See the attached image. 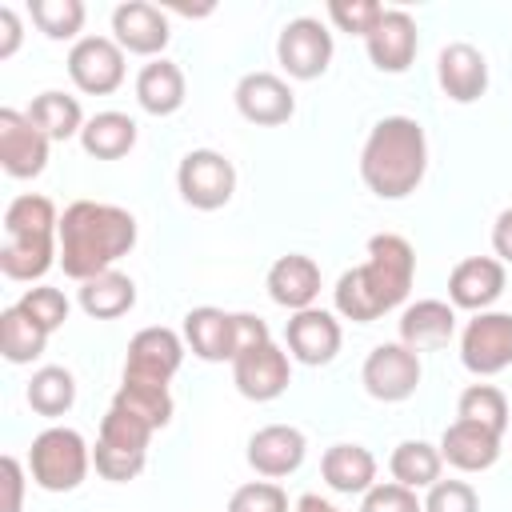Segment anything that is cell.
Masks as SVG:
<instances>
[{"mask_svg": "<svg viewBox=\"0 0 512 512\" xmlns=\"http://www.w3.org/2000/svg\"><path fill=\"white\" fill-rule=\"evenodd\" d=\"M504 292V264L496 256H468L448 276V300L452 308L488 312Z\"/></svg>", "mask_w": 512, "mask_h": 512, "instance_id": "44dd1931", "label": "cell"}, {"mask_svg": "<svg viewBox=\"0 0 512 512\" xmlns=\"http://www.w3.org/2000/svg\"><path fill=\"white\" fill-rule=\"evenodd\" d=\"M184 360V344L172 328H140L128 340L124 356V384H148V388H168Z\"/></svg>", "mask_w": 512, "mask_h": 512, "instance_id": "30bf717a", "label": "cell"}, {"mask_svg": "<svg viewBox=\"0 0 512 512\" xmlns=\"http://www.w3.org/2000/svg\"><path fill=\"white\" fill-rule=\"evenodd\" d=\"M304 452H308V440L292 424H264L248 436V464L264 480L292 476L304 464Z\"/></svg>", "mask_w": 512, "mask_h": 512, "instance_id": "e0dca14e", "label": "cell"}, {"mask_svg": "<svg viewBox=\"0 0 512 512\" xmlns=\"http://www.w3.org/2000/svg\"><path fill=\"white\" fill-rule=\"evenodd\" d=\"M228 512H288V496L276 480H248L228 496Z\"/></svg>", "mask_w": 512, "mask_h": 512, "instance_id": "74e56055", "label": "cell"}, {"mask_svg": "<svg viewBox=\"0 0 512 512\" xmlns=\"http://www.w3.org/2000/svg\"><path fill=\"white\" fill-rule=\"evenodd\" d=\"M152 424H144L140 416L124 412V408H108L104 420H100V436H96V448H92V464L104 480L112 484H128L144 472V460H148V440H152Z\"/></svg>", "mask_w": 512, "mask_h": 512, "instance_id": "5b68a950", "label": "cell"}, {"mask_svg": "<svg viewBox=\"0 0 512 512\" xmlns=\"http://www.w3.org/2000/svg\"><path fill=\"white\" fill-rule=\"evenodd\" d=\"M320 476L340 496H364L376 488V456L364 444H332L320 456Z\"/></svg>", "mask_w": 512, "mask_h": 512, "instance_id": "d4e9b609", "label": "cell"}, {"mask_svg": "<svg viewBox=\"0 0 512 512\" xmlns=\"http://www.w3.org/2000/svg\"><path fill=\"white\" fill-rule=\"evenodd\" d=\"M460 360L472 376H496L512 368V316L476 312L460 332Z\"/></svg>", "mask_w": 512, "mask_h": 512, "instance_id": "9c48e42d", "label": "cell"}, {"mask_svg": "<svg viewBox=\"0 0 512 512\" xmlns=\"http://www.w3.org/2000/svg\"><path fill=\"white\" fill-rule=\"evenodd\" d=\"M364 48L380 72H408V64L416 60V48H420L416 20L404 8H384L380 24L364 36Z\"/></svg>", "mask_w": 512, "mask_h": 512, "instance_id": "ffe728a7", "label": "cell"}, {"mask_svg": "<svg viewBox=\"0 0 512 512\" xmlns=\"http://www.w3.org/2000/svg\"><path fill=\"white\" fill-rule=\"evenodd\" d=\"M20 48V16H16V8H0V60H8L12 52Z\"/></svg>", "mask_w": 512, "mask_h": 512, "instance_id": "7bdbcfd3", "label": "cell"}, {"mask_svg": "<svg viewBox=\"0 0 512 512\" xmlns=\"http://www.w3.org/2000/svg\"><path fill=\"white\" fill-rule=\"evenodd\" d=\"M440 468H444V456L428 440H400L392 448V456H388L392 480L404 484V488H412V492L416 488H432L440 480Z\"/></svg>", "mask_w": 512, "mask_h": 512, "instance_id": "f546056e", "label": "cell"}, {"mask_svg": "<svg viewBox=\"0 0 512 512\" xmlns=\"http://www.w3.org/2000/svg\"><path fill=\"white\" fill-rule=\"evenodd\" d=\"M28 404L40 416H64L76 404V380H72V372L68 368H56V364L36 368L32 380H28Z\"/></svg>", "mask_w": 512, "mask_h": 512, "instance_id": "d6a6232c", "label": "cell"}, {"mask_svg": "<svg viewBox=\"0 0 512 512\" xmlns=\"http://www.w3.org/2000/svg\"><path fill=\"white\" fill-rule=\"evenodd\" d=\"M80 144L96 160H120L136 148V120L128 112H96V116H88Z\"/></svg>", "mask_w": 512, "mask_h": 512, "instance_id": "83f0119b", "label": "cell"}, {"mask_svg": "<svg viewBox=\"0 0 512 512\" xmlns=\"http://www.w3.org/2000/svg\"><path fill=\"white\" fill-rule=\"evenodd\" d=\"M492 252L500 256V264H512V208H504L492 224Z\"/></svg>", "mask_w": 512, "mask_h": 512, "instance_id": "ee69618b", "label": "cell"}, {"mask_svg": "<svg viewBox=\"0 0 512 512\" xmlns=\"http://www.w3.org/2000/svg\"><path fill=\"white\" fill-rule=\"evenodd\" d=\"M232 384L240 396L264 404V400H276L284 396V388L292 384V364H288V352L276 344V340H264L256 348H244L236 360H232Z\"/></svg>", "mask_w": 512, "mask_h": 512, "instance_id": "4fadbf2b", "label": "cell"}, {"mask_svg": "<svg viewBox=\"0 0 512 512\" xmlns=\"http://www.w3.org/2000/svg\"><path fill=\"white\" fill-rule=\"evenodd\" d=\"M132 304H136V284H132V276H124L116 268L80 284V308L92 320H116V316L132 312Z\"/></svg>", "mask_w": 512, "mask_h": 512, "instance_id": "f1b7e54d", "label": "cell"}, {"mask_svg": "<svg viewBox=\"0 0 512 512\" xmlns=\"http://www.w3.org/2000/svg\"><path fill=\"white\" fill-rule=\"evenodd\" d=\"M428 172V140L420 120L412 116H384L372 124L364 148H360V176L372 196L380 200H404L420 188Z\"/></svg>", "mask_w": 512, "mask_h": 512, "instance_id": "3957f363", "label": "cell"}, {"mask_svg": "<svg viewBox=\"0 0 512 512\" xmlns=\"http://www.w3.org/2000/svg\"><path fill=\"white\" fill-rule=\"evenodd\" d=\"M32 24L48 40H72L84 28V4L80 0H32Z\"/></svg>", "mask_w": 512, "mask_h": 512, "instance_id": "d590c367", "label": "cell"}, {"mask_svg": "<svg viewBox=\"0 0 512 512\" xmlns=\"http://www.w3.org/2000/svg\"><path fill=\"white\" fill-rule=\"evenodd\" d=\"M0 484H4V508L0 512H20V500H24V468L16 456H4L0 460Z\"/></svg>", "mask_w": 512, "mask_h": 512, "instance_id": "b9f144b4", "label": "cell"}, {"mask_svg": "<svg viewBox=\"0 0 512 512\" xmlns=\"http://www.w3.org/2000/svg\"><path fill=\"white\" fill-rule=\"evenodd\" d=\"M456 420H472V424H480V428L504 436V428H508V400H504V392L492 388V384H468V388L460 392Z\"/></svg>", "mask_w": 512, "mask_h": 512, "instance_id": "836d02e7", "label": "cell"}, {"mask_svg": "<svg viewBox=\"0 0 512 512\" xmlns=\"http://www.w3.org/2000/svg\"><path fill=\"white\" fill-rule=\"evenodd\" d=\"M184 340L200 360H236V312L200 304L184 316Z\"/></svg>", "mask_w": 512, "mask_h": 512, "instance_id": "cb8c5ba5", "label": "cell"}, {"mask_svg": "<svg viewBox=\"0 0 512 512\" xmlns=\"http://www.w3.org/2000/svg\"><path fill=\"white\" fill-rule=\"evenodd\" d=\"M168 16L156 8V4H144V0H128L112 12V40L132 52V56H156L168 48Z\"/></svg>", "mask_w": 512, "mask_h": 512, "instance_id": "ac0fdd59", "label": "cell"}, {"mask_svg": "<svg viewBox=\"0 0 512 512\" xmlns=\"http://www.w3.org/2000/svg\"><path fill=\"white\" fill-rule=\"evenodd\" d=\"M136 104L148 116H172L184 104V72L172 60H152L136 76Z\"/></svg>", "mask_w": 512, "mask_h": 512, "instance_id": "4316f807", "label": "cell"}, {"mask_svg": "<svg viewBox=\"0 0 512 512\" xmlns=\"http://www.w3.org/2000/svg\"><path fill=\"white\" fill-rule=\"evenodd\" d=\"M424 512H480V500L468 480H436L424 496Z\"/></svg>", "mask_w": 512, "mask_h": 512, "instance_id": "ab89813d", "label": "cell"}, {"mask_svg": "<svg viewBox=\"0 0 512 512\" xmlns=\"http://www.w3.org/2000/svg\"><path fill=\"white\" fill-rule=\"evenodd\" d=\"M176 188H180L184 204H192L200 212H216L236 192V168L216 148H192L176 168Z\"/></svg>", "mask_w": 512, "mask_h": 512, "instance_id": "52a82bcc", "label": "cell"}, {"mask_svg": "<svg viewBox=\"0 0 512 512\" xmlns=\"http://www.w3.org/2000/svg\"><path fill=\"white\" fill-rule=\"evenodd\" d=\"M452 332H456V308L448 300H416L400 316V344H408L412 352L440 348L452 340Z\"/></svg>", "mask_w": 512, "mask_h": 512, "instance_id": "484cf974", "label": "cell"}, {"mask_svg": "<svg viewBox=\"0 0 512 512\" xmlns=\"http://www.w3.org/2000/svg\"><path fill=\"white\" fill-rule=\"evenodd\" d=\"M420 352H412L408 344L400 340H388V344H376L368 356H364V368H360V380H364V392L372 400H384V404H400L408 400L416 388H420Z\"/></svg>", "mask_w": 512, "mask_h": 512, "instance_id": "ba28073f", "label": "cell"}, {"mask_svg": "<svg viewBox=\"0 0 512 512\" xmlns=\"http://www.w3.org/2000/svg\"><path fill=\"white\" fill-rule=\"evenodd\" d=\"M68 76L88 96H108L124 84V48L112 36H80L68 52Z\"/></svg>", "mask_w": 512, "mask_h": 512, "instance_id": "7c38bea8", "label": "cell"}, {"mask_svg": "<svg viewBox=\"0 0 512 512\" xmlns=\"http://www.w3.org/2000/svg\"><path fill=\"white\" fill-rule=\"evenodd\" d=\"M28 120H32L48 140H72V136H80L84 124H88L84 112H80V100L68 96V92H56V88L40 92V96L28 104Z\"/></svg>", "mask_w": 512, "mask_h": 512, "instance_id": "4dcf8cb0", "label": "cell"}, {"mask_svg": "<svg viewBox=\"0 0 512 512\" xmlns=\"http://www.w3.org/2000/svg\"><path fill=\"white\" fill-rule=\"evenodd\" d=\"M20 308L44 328V332H56L64 320H68V296L60 292V288H48V284H36V288H28L24 296H20Z\"/></svg>", "mask_w": 512, "mask_h": 512, "instance_id": "8d00e7d4", "label": "cell"}, {"mask_svg": "<svg viewBox=\"0 0 512 512\" xmlns=\"http://www.w3.org/2000/svg\"><path fill=\"white\" fill-rule=\"evenodd\" d=\"M500 440L504 436H496L472 420H452L436 448H440L444 464H452L456 472H484L500 460Z\"/></svg>", "mask_w": 512, "mask_h": 512, "instance_id": "603a6c76", "label": "cell"}, {"mask_svg": "<svg viewBox=\"0 0 512 512\" xmlns=\"http://www.w3.org/2000/svg\"><path fill=\"white\" fill-rule=\"evenodd\" d=\"M48 336L52 332H44L20 304H12V308L0 312V356L8 364H32L44 352Z\"/></svg>", "mask_w": 512, "mask_h": 512, "instance_id": "1f68e13d", "label": "cell"}, {"mask_svg": "<svg viewBox=\"0 0 512 512\" xmlns=\"http://www.w3.org/2000/svg\"><path fill=\"white\" fill-rule=\"evenodd\" d=\"M276 60L292 80H316L328 72L332 60V32L316 16H296L280 28Z\"/></svg>", "mask_w": 512, "mask_h": 512, "instance_id": "8fae6325", "label": "cell"}, {"mask_svg": "<svg viewBox=\"0 0 512 512\" xmlns=\"http://www.w3.org/2000/svg\"><path fill=\"white\" fill-rule=\"evenodd\" d=\"M232 96H236V112L248 124H260V128H276V124L292 120V112H296V96H292L288 80H280L276 72H248V76H240Z\"/></svg>", "mask_w": 512, "mask_h": 512, "instance_id": "9a60e30c", "label": "cell"}, {"mask_svg": "<svg viewBox=\"0 0 512 512\" xmlns=\"http://www.w3.org/2000/svg\"><path fill=\"white\" fill-rule=\"evenodd\" d=\"M48 136L28 120V112L0 108V164L12 180H32L48 164Z\"/></svg>", "mask_w": 512, "mask_h": 512, "instance_id": "5bb4252c", "label": "cell"}, {"mask_svg": "<svg viewBox=\"0 0 512 512\" xmlns=\"http://www.w3.org/2000/svg\"><path fill=\"white\" fill-rule=\"evenodd\" d=\"M360 512H424V500H416L412 488H404V484L392 480V484L368 488L364 500H360Z\"/></svg>", "mask_w": 512, "mask_h": 512, "instance_id": "60d3db41", "label": "cell"}, {"mask_svg": "<svg viewBox=\"0 0 512 512\" xmlns=\"http://www.w3.org/2000/svg\"><path fill=\"white\" fill-rule=\"evenodd\" d=\"M284 336H288V356L300 360V364H308V368L328 364L340 352V320L332 312H324V308L292 312Z\"/></svg>", "mask_w": 512, "mask_h": 512, "instance_id": "d6986e66", "label": "cell"}, {"mask_svg": "<svg viewBox=\"0 0 512 512\" xmlns=\"http://www.w3.org/2000/svg\"><path fill=\"white\" fill-rule=\"evenodd\" d=\"M328 16L340 32H352V36H368L380 16H384V4L376 0H328Z\"/></svg>", "mask_w": 512, "mask_h": 512, "instance_id": "f35d334b", "label": "cell"}, {"mask_svg": "<svg viewBox=\"0 0 512 512\" xmlns=\"http://www.w3.org/2000/svg\"><path fill=\"white\" fill-rule=\"evenodd\" d=\"M436 80H440L448 100L472 104V100H480L488 92V60H484V52L476 44L452 40L436 56Z\"/></svg>", "mask_w": 512, "mask_h": 512, "instance_id": "2e32d148", "label": "cell"}, {"mask_svg": "<svg viewBox=\"0 0 512 512\" xmlns=\"http://www.w3.org/2000/svg\"><path fill=\"white\" fill-rule=\"evenodd\" d=\"M412 276H416L412 244L396 232H376L368 240V260L360 268H348L336 280V288H332L336 312L344 320L372 324L384 312H392L396 304H404V296L412 288Z\"/></svg>", "mask_w": 512, "mask_h": 512, "instance_id": "6da1fadb", "label": "cell"}, {"mask_svg": "<svg viewBox=\"0 0 512 512\" xmlns=\"http://www.w3.org/2000/svg\"><path fill=\"white\" fill-rule=\"evenodd\" d=\"M112 404L124 408V412H132V416H140L152 428H164L172 420V396H168V388H148V384H124L120 380Z\"/></svg>", "mask_w": 512, "mask_h": 512, "instance_id": "e575fe53", "label": "cell"}, {"mask_svg": "<svg viewBox=\"0 0 512 512\" xmlns=\"http://www.w3.org/2000/svg\"><path fill=\"white\" fill-rule=\"evenodd\" d=\"M136 248V216L116 204L76 200L60 216V268L72 280H92L112 272L120 256Z\"/></svg>", "mask_w": 512, "mask_h": 512, "instance_id": "7a4b0ae2", "label": "cell"}, {"mask_svg": "<svg viewBox=\"0 0 512 512\" xmlns=\"http://www.w3.org/2000/svg\"><path fill=\"white\" fill-rule=\"evenodd\" d=\"M92 452L76 428H44L28 448V472L44 492H72L84 484Z\"/></svg>", "mask_w": 512, "mask_h": 512, "instance_id": "8992f818", "label": "cell"}, {"mask_svg": "<svg viewBox=\"0 0 512 512\" xmlns=\"http://www.w3.org/2000/svg\"><path fill=\"white\" fill-rule=\"evenodd\" d=\"M296 512H340L332 500H324V496H316V492H304L300 500H296Z\"/></svg>", "mask_w": 512, "mask_h": 512, "instance_id": "f6af8a7d", "label": "cell"}, {"mask_svg": "<svg viewBox=\"0 0 512 512\" xmlns=\"http://www.w3.org/2000/svg\"><path fill=\"white\" fill-rule=\"evenodd\" d=\"M268 296L288 308V312H304V308H316V296H320V268L312 256L304 252H288L280 256L272 268H268Z\"/></svg>", "mask_w": 512, "mask_h": 512, "instance_id": "7402d4cb", "label": "cell"}, {"mask_svg": "<svg viewBox=\"0 0 512 512\" xmlns=\"http://www.w3.org/2000/svg\"><path fill=\"white\" fill-rule=\"evenodd\" d=\"M60 260V216L48 196L24 192L4 208L0 272L8 280H40Z\"/></svg>", "mask_w": 512, "mask_h": 512, "instance_id": "277c9868", "label": "cell"}]
</instances>
